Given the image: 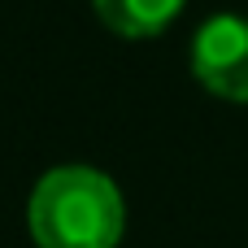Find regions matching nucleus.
<instances>
[{
	"label": "nucleus",
	"instance_id": "f257e3e1",
	"mask_svg": "<svg viewBox=\"0 0 248 248\" xmlns=\"http://www.w3.org/2000/svg\"><path fill=\"white\" fill-rule=\"evenodd\" d=\"M26 227L39 248H118L126 227L122 192L92 166H57L35 183Z\"/></svg>",
	"mask_w": 248,
	"mask_h": 248
},
{
	"label": "nucleus",
	"instance_id": "f03ea898",
	"mask_svg": "<svg viewBox=\"0 0 248 248\" xmlns=\"http://www.w3.org/2000/svg\"><path fill=\"white\" fill-rule=\"evenodd\" d=\"M192 74L214 96L248 105V17L218 13L192 35Z\"/></svg>",
	"mask_w": 248,
	"mask_h": 248
},
{
	"label": "nucleus",
	"instance_id": "7ed1b4c3",
	"mask_svg": "<svg viewBox=\"0 0 248 248\" xmlns=\"http://www.w3.org/2000/svg\"><path fill=\"white\" fill-rule=\"evenodd\" d=\"M92 9L100 13V22L113 35L148 39V35H161L179 17L183 0H92Z\"/></svg>",
	"mask_w": 248,
	"mask_h": 248
}]
</instances>
